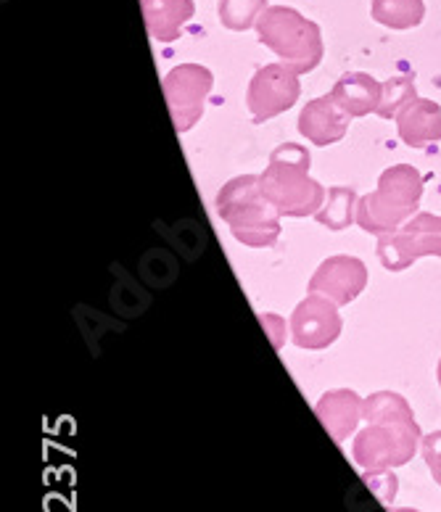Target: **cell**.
Segmentation results:
<instances>
[{"instance_id": "obj_5", "label": "cell", "mask_w": 441, "mask_h": 512, "mask_svg": "<svg viewBox=\"0 0 441 512\" xmlns=\"http://www.w3.org/2000/svg\"><path fill=\"white\" fill-rule=\"evenodd\" d=\"M259 43L278 53V59L296 74H307L323 61V35L315 22L294 8L272 6L257 22Z\"/></svg>"}, {"instance_id": "obj_19", "label": "cell", "mask_w": 441, "mask_h": 512, "mask_svg": "<svg viewBox=\"0 0 441 512\" xmlns=\"http://www.w3.org/2000/svg\"><path fill=\"white\" fill-rule=\"evenodd\" d=\"M418 98V90H415V77H391L389 82H383V98L381 106H378V117L381 119H397V114L405 109L407 103Z\"/></svg>"}, {"instance_id": "obj_4", "label": "cell", "mask_w": 441, "mask_h": 512, "mask_svg": "<svg viewBox=\"0 0 441 512\" xmlns=\"http://www.w3.org/2000/svg\"><path fill=\"white\" fill-rule=\"evenodd\" d=\"M423 198V177L410 164L389 167L378 177V188L357 204V225L365 233L386 235L415 217Z\"/></svg>"}, {"instance_id": "obj_15", "label": "cell", "mask_w": 441, "mask_h": 512, "mask_svg": "<svg viewBox=\"0 0 441 512\" xmlns=\"http://www.w3.org/2000/svg\"><path fill=\"white\" fill-rule=\"evenodd\" d=\"M143 16L151 37L172 43L193 16V0H143Z\"/></svg>"}, {"instance_id": "obj_13", "label": "cell", "mask_w": 441, "mask_h": 512, "mask_svg": "<svg viewBox=\"0 0 441 512\" xmlns=\"http://www.w3.org/2000/svg\"><path fill=\"white\" fill-rule=\"evenodd\" d=\"M331 98L349 117H365L375 114L381 106L383 85L365 72H349L333 85Z\"/></svg>"}, {"instance_id": "obj_1", "label": "cell", "mask_w": 441, "mask_h": 512, "mask_svg": "<svg viewBox=\"0 0 441 512\" xmlns=\"http://www.w3.org/2000/svg\"><path fill=\"white\" fill-rule=\"evenodd\" d=\"M365 420L368 428L352 444L354 462L362 470H391L415 457L423 439L407 399L394 391H378L365 399Z\"/></svg>"}, {"instance_id": "obj_16", "label": "cell", "mask_w": 441, "mask_h": 512, "mask_svg": "<svg viewBox=\"0 0 441 512\" xmlns=\"http://www.w3.org/2000/svg\"><path fill=\"white\" fill-rule=\"evenodd\" d=\"M357 204H360V198L354 188L336 185L328 191L323 209L315 214V220L328 230H346L352 222H357Z\"/></svg>"}, {"instance_id": "obj_17", "label": "cell", "mask_w": 441, "mask_h": 512, "mask_svg": "<svg viewBox=\"0 0 441 512\" xmlns=\"http://www.w3.org/2000/svg\"><path fill=\"white\" fill-rule=\"evenodd\" d=\"M423 0H373V19L391 30H410L423 22Z\"/></svg>"}, {"instance_id": "obj_7", "label": "cell", "mask_w": 441, "mask_h": 512, "mask_svg": "<svg viewBox=\"0 0 441 512\" xmlns=\"http://www.w3.org/2000/svg\"><path fill=\"white\" fill-rule=\"evenodd\" d=\"M212 88V72L201 64H180L164 77V98L177 132H188L199 122Z\"/></svg>"}, {"instance_id": "obj_12", "label": "cell", "mask_w": 441, "mask_h": 512, "mask_svg": "<svg viewBox=\"0 0 441 512\" xmlns=\"http://www.w3.org/2000/svg\"><path fill=\"white\" fill-rule=\"evenodd\" d=\"M349 114L336 106L331 96L315 98L299 114V132L312 143V146H331L339 143L349 130Z\"/></svg>"}, {"instance_id": "obj_21", "label": "cell", "mask_w": 441, "mask_h": 512, "mask_svg": "<svg viewBox=\"0 0 441 512\" xmlns=\"http://www.w3.org/2000/svg\"><path fill=\"white\" fill-rule=\"evenodd\" d=\"M423 460H426L431 476L441 486V431L428 433L426 439H423Z\"/></svg>"}, {"instance_id": "obj_6", "label": "cell", "mask_w": 441, "mask_h": 512, "mask_svg": "<svg viewBox=\"0 0 441 512\" xmlns=\"http://www.w3.org/2000/svg\"><path fill=\"white\" fill-rule=\"evenodd\" d=\"M378 259L386 270L402 272L423 259L441 256V217L436 214H415L405 225L378 235Z\"/></svg>"}, {"instance_id": "obj_9", "label": "cell", "mask_w": 441, "mask_h": 512, "mask_svg": "<svg viewBox=\"0 0 441 512\" xmlns=\"http://www.w3.org/2000/svg\"><path fill=\"white\" fill-rule=\"evenodd\" d=\"M341 336L339 304L320 293H309L291 315V338L299 349H328Z\"/></svg>"}, {"instance_id": "obj_11", "label": "cell", "mask_w": 441, "mask_h": 512, "mask_svg": "<svg viewBox=\"0 0 441 512\" xmlns=\"http://www.w3.org/2000/svg\"><path fill=\"white\" fill-rule=\"evenodd\" d=\"M315 415L323 423L325 431L331 433L339 444H344L357 431V423L365 415V402L349 388H333V391L320 396V402L315 404Z\"/></svg>"}, {"instance_id": "obj_24", "label": "cell", "mask_w": 441, "mask_h": 512, "mask_svg": "<svg viewBox=\"0 0 441 512\" xmlns=\"http://www.w3.org/2000/svg\"><path fill=\"white\" fill-rule=\"evenodd\" d=\"M394 512H418V510H394Z\"/></svg>"}, {"instance_id": "obj_8", "label": "cell", "mask_w": 441, "mask_h": 512, "mask_svg": "<svg viewBox=\"0 0 441 512\" xmlns=\"http://www.w3.org/2000/svg\"><path fill=\"white\" fill-rule=\"evenodd\" d=\"M299 93H302L299 74L291 66L267 64L251 77L249 90H246V106H249L254 122L262 125L267 119L291 109L299 101Z\"/></svg>"}, {"instance_id": "obj_10", "label": "cell", "mask_w": 441, "mask_h": 512, "mask_svg": "<svg viewBox=\"0 0 441 512\" xmlns=\"http://www.w3.org/2000/svg\"><path fill=\"white\" fill-rule=\"evenodd\" d=\"M368 286V267L357 256H331L325 259L309 280V293H320L333 304H352Z\"/></svg>"}, {"instance_id": "obj_22", "label": "cell", "mask_w": 441, "mask_h": 512, "mask_svg": "<svg viewBox=\"0 0 441 512\" xmlns=\"http://www.w3.org/2000/svg\"><path fill=\"white\" fill-rule=\"evenodd\" d=\"M259 322H262L267 333H270L275 349H280V346H283V336H286V322L280 320L278 315H270V312H267V315H259Z\"/></svg>"}, {"instance_id": "obj_23", "label": "cell", "mask_w": 441, "mask_h": 512, "mask_svg": "<svg viewBox=\"0 0 441 512\" xmlns=\"http://www.w3.org/2000/svg\"><path fill=\"white\" fill-rule=\"evenodd\" d=\"M436 378H439V386H441V359H439V370H436Z\"/></svg>"}, {"instance_id": "obj_14", "label": "cell", "mask_w": 441, "mask_h": 512, "mask_svg": "<svg viewBox=\"0 0 441 512\" xmlns=\"http://www.w3.org/2000/svg\"><path fill=\"white\" fill-rule=\"evenodd\" d=\"M397 130L402 143L410 148H423L426 143L441 140V109L439 103L415 98L397 114Z\"/></svg>"}, {"instance_id": "obj_2", "label": "cell", "mask_w": 441, "mask_h": 512, "mask_svg": "<svg viewBox=\"0 0 441 512\" xmlns=\"http://www.w3.org/2000/svg\"><path fill=\"white\" fill-rule=\"evenodd\" d=\"M309 151L296 143H283L270 154V164L259 175L262 196L286 217H309L325 204V188L309 177Z\"/></svg>"}, {"instance_id": "obj_20", "label": "cell", "mask_w": 441, "mask_h": 512, "mask_svg": "<svg viewBox=\"0 0 441 512\" xmlns=\"http://www.w3.org/2000/svg\"><path fill=\"white\" fill-rule=\"evenodd\" d=\"M365 483L375 491V497L381 499L383 505H391L397 497V476H391L389 470H365Z\"/></svg>"}, {"instance_id": "obj_3", "label": "cell", "mask_w": 441, "mask_h": 512, "mask_svg": "<svg viewBox=\"0 0 441 512\" xmlns=\"http://www.w3.org/2000/svg\"><path fill=\"white\" fill-rule=\"evenodd\" d=\"M217 214L236 241L251 249H270L280 238V212L262 196L257 175L233 177L217 193Z\"/></svg>"}, {"instance_id": "obj_18", "label": "cell", "mask_w": 441, "mask_h": 512, "mask_svg": "<svg viewBox=\"0 0 441 512\" xmlns=\"http://www.w3.org/2000/svg\"><path fill=\"white\" fill-rule=\"evenodd\" d=\"M265 11L267 0H220V22L236 32L254 27Z\"/></svg>"}]
</instances>
